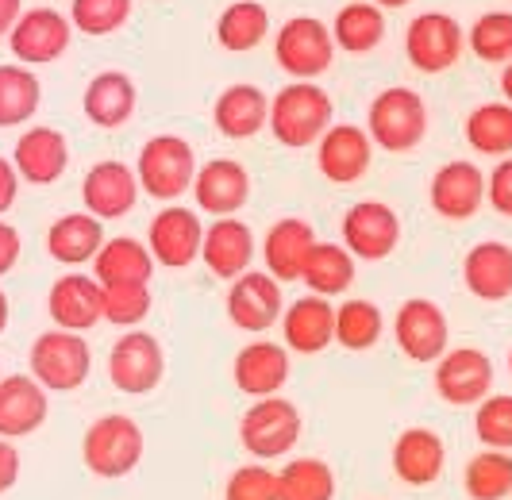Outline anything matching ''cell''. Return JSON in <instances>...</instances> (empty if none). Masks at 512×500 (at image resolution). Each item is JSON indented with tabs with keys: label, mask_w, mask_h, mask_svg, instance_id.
<instances>
[{
	"label": "cell",
	"mask_w": 512,
	"mask_h": 500,
	"mask_svg": "<svg viewBox=\"0 0 512 500\" xmlns=\"http://www.w3.org/2000/svg\"><path fill=\"white\" fill-rule=\"evenodd\" d=\"M212 124L224 139H255L270 127V97L258 85H228L212 104Z\"/></svg>",
	"instance_id": "obj_27"
},
{
	"label": "cell",
	"mask_w": 512,
	"mask_h": 500,
	"mask_svg": "<svg viewBox=\"0 0 512 500\" xmlns=\"http://www.w3.org/2000/svg\"><path fill=\"white\" fill-rule=\"evenodd\" d=\"M466 143L470 150L486 154V158H509L512 154V104L509 100H489L478 104L466 116Z\"/></svg>",
	"instance_id": "obj_36"
},
{
	"label": "cell",
	"mask_w": 512,
	"mask_h": 500,
	"mask_svg": "<svg viewBox=\"0 0 512 500\" xmlns=\"http://www.w3.org/2000/svg\"><path fill=\"white\" fill-rule=\"evenodd\" d=\"M20 170H16V162L12 158H0V220H4V212H12V204L20 197Z\"/></svg>",
	"instance_id": "obj_49"
},
{
	"label": "cell",
	"mask_w": 512,
	"mask_h": 500,
	"mask_svg": "<svg viewBox=\"0 0 512 500\" xmlns=\"http://www.w3.org/2000/svg\"><path fill=\"white\" fill-rule=\"evenodd\" d=\"M366 131H370V139H374L378 150L409 154L428 135V104H424V97L416 89H405V85L382 89L378 97L370 100Z\"/></svg>",
	"instance_id": "obj_4"
},
{
	"label": "cell",
	"mask_w": 512,
	"mask_h": 500,
	"mask_svg": "<svg viewBox=\"0 0 512 500\" xmlns=\"http://www.w3.org/2000/svg\"><path fill=\"white\" fill-rule=\"evenodd\" d=\"M378 8H405V4H412V0H374Z\"/></svg>",
	"instance_id": "obj_53"
},
{
	"label": "cell",
	"mask_w": 512,
	"mask_h": 500,
	"mask_svg": "<svg viewBox=\"0 0 512 500\" xmlns=\"http://www.w3.org/2000/svg\"><path fill=\"white\" fill-rule=\"evenodd\" d=\"M47 312L54 327L85 335L104 324V285L93 274H62L47 293Z\"/></svg>",
	"instance_id": "obj_20"
},
{
	"label": "cell",
	"mask_w": 512,
	"mask_h": 500,
	"mask_svg": "<svg viewBox=\"0 0 512 500\" xmlns=\"http://www.w3.org/2000/svg\"><path fill=\"white\" fill-rule=\"evenodd\" d=\"M201 262L208 266L212 277L235 281L239 274H247L251 262H255V231L243 224V220H235V216H216L205 227Z\"/></svg>",
	"instance_id": "obj_25"
},
{
	"label": "cell",
	"mask_w": 512,
	"mask_h": 500,
	"mask_svg": "<svg viewBox=\"0 0 512 500\" xmlns=\"http://www.w3.org/2000/svg\"><path fill=\"white\" fill-rule=\"evenodd\" d=\"M143 454H147V435L124 412L97 416L81 435V462L101 481H120V477L135 474Z\"/></svg>",
	"instance_id": "obj_1"
},
{
	"label": "cell",
	"mask_w": 512,
	"mask_h": 500,
	"mask_svg": "<svg viewBox=\"0 0 512 500\" xmlns=\"http://www.w3.org/2000/svg\"><path fill=\"white\" fill-rule=\"evenodd\" d=\"M436 393L451 408H474L493 393V362L478 347H447L436 362Z\"/></svg>",
	"instance_id": "obj_15"
},
{
	"label": "cell",
	"mask_w": 512,
	"mask_h": 500,
	"mask_svg": "<svg viewBox=\"0 0 512 500\" xmlns=\"http://www.w3.org/2000/svg\"><path fill=\"white\" fill-rule=\"evenodd\" d=\"M359 258L343 243H312L305 258V270H301V281L308 285V293H320V297H343L351 285H355V266Z\"/></svg>",
	"instance_id": "obj_33"
},
{
	"label": "cell",
	"mask_w": 512,
	"mask_h": 500,
	"mask_svg": "<svg viewBox=\"0 0 512 500\" xmlns=\"http://www.w3.org/2000/svg\"><path fill=\"white\" fill-rule=\"evenodd\" d=\"M154 266L158 262L147 243L120 235V239H104V247L93 258V277L101 285H151Z\"/></svg>",
	"instance_id": "obj_32"
},
{
	"label": "cell",
	"mask_w": 512,
	"mask_h": 500,
	"mask_svg": "<svg viewBox=\"0 0 512 500\" xmlns=\"http://www.w3.org/2000/svg\"><path fill=\"white\" fill-rule=\"evenodd\" d=\"M228 320L247 335H262L274 324H282L285 297H282V281L274 274H262V270H247L228 285Z\"/></svg>",
	"instance_id": "obj_11"
},
{
	"label": "cell",
	"mask_w": 512,
	"mask_h": 500,
	"mask_svg": "<svg viewBox=\"0 0 512 500\" xmlns=\"http://www.w3.org/2000/svg\"><path fill=\"white\" fill-rule=\"evenodd\" d=\"M224 500H278V474L270 470V462H251L231 470L224 485Z\"/></svg>",
	"instance_id": "obj_45"
},
{
	"label": "cell",
	"mask_w": 512,
	"mask_h": 500,
	"mask_svg": "<svg viewBox=\"0 0 512 500\" xmlns=\"http://www.w3.org/2000/svg\"><path fill=\"white\" fill-rule=\"evenodd\" d=\"M20 254H24V239H20V231L8 224V220H0V277H8L12 270H16Z\"/></svg>",
	"instance_id": "obj_48"
},
{
	"label": "cell",
	"mask_w": 512,
	"mask_h": 500,
	"mask_svg": "<svg viewBox=\"0 0 512 500\" xmlns=\"http://www.w3.org/2000/svg\"><path fill=\"white\" fill-rule=\"evenodd\" d=\"M428 200H432L436 216H443V220H455V224L474 220L482 212V204H486V174L466 158L443 162L432 174Z\"/></svg>",
	"instance_id": "obj_17"
},
{
	"label": "cell",
	"mask_w": 512,
	"mask_h": 500,
	"mask_svg": "<svg viewBox=\"0 0 512 500\" xmlns=\"http://www.w3.org/2000/svg\"><path fill=\"white\" fill-rule=\"evenodd\" d=\"M335 470L324 458H289L278 470V500H335Z\"/></svg>",
	"instance_id": "obj_40"
},
{
	"label": "cell",
	"mask_w": 512,
	"mask_h": 500,
	"mask_svg": "<svg viewBox=\"0 0 512 500\" xmlns=\"http://www.w3.org/2000/svg\"><path fill=\"white\" fill-rule=\"evenodd\" d=\"M104 247V220L93 212H70L47 227V254L58 266H85Z\"/></svg>",
	"instance_id": "obj_31"
},
{
	"label": "cell",
	"mask_w": 512,
	"mask_h": 500,
	"mask_svg": "<svg viewBox=\"0 0 512 500\" xmlns=\"http://www.w3.org/2000/svg\"><path fill=\"white\" fill-rule=\"evenodd\" d=\"M8 320H12V304H8V293L0 289V335L8 331Z\"/></svg>",
	"instance_id": "obj_51"
},
{
	"label": "cell",
	"mask_w": 512,
	"mask_h": 500,
	"mask_svg": "<svg viewBox=\"0 0 512 500\" xmlns=\"http://www.w3.org/2000/svg\"><path fill=\"white\" fill-rule=\"evenodd\" d=\"M393 335H397V347L405 358L428 366L439 362L447 347H451V324H447V312L439 308L436 300L428 297H409L397 308V320H393Z\"/></svg>",
	"instance_id": "obj_10"
},
{
	"label": "cell",
	"mask_w": 512,
	"mask_h": 500,
	"mask_svg": "<svg viewBox=\"0 0 512 500\" xmlns=\"http://www.w3.org/2000/svg\"><path fill=\"white\" fill-rule=\"evenodd\" d=\"M316 243V231L301 216H285L278 224H270L266 239H262V262L266 274H274L278 281H301L308 250Z\"/></svg>",
	"instance_id": "obj_30"
},
{
	"label": "cell",
	"mask_w": 512,
	"mask_h": 500,
	"mask_svg": "<svg viewBox=\"0 0 512 500\" xmlns=\"http://www.w3.org/2000/svg\"><path fill=\"white\" fill-rule=\"evenodd\" d=\"M486 200L497 216H509L512 220V154L509 158H497V166L486 177Z\"/></svg>",
	"instance_id": "obj_46"
},
{
	"label": "cell",
	"mask_w": 512,
	"mask_h": 500,
	"mask_svg": "<svg viewBox=\"0 0 512 500\" xmlns=\"http://www.w3.org/2000/svg\"><path fill=\"white\" fill-rule=\"evenodd\" d=\"M189 193L208 216H235L251 200V174L235 158H212L205 166H197Z\"/></svg>",
	"instance_id": "obj_22"
},
{
	"label": "cell",
	"mask_w": 512,
	"mask_h": 500,
	"mask_svg": "<svg viewBox=\"0 0 512 500\" xmlns=\"http://www.w3.org/2000/svg\"><path fill=\"white\" fill-rule=\"evenodd\" d=\"M466 50V31L447 12H420L405 31V54L412 70L420 74H443L451 70Z\"/></svg>",
	"instance_id": "obj_9"
},
{
	"label": "cell",
	"mask_w": 512,
	"mask_h": 500,
	"mask_svg": "<svg viewBox=\"0 0 512 500\" xmlns=\"http://www.w3.org/2000/svg\"><path fill=\"white\" fill-rule=\"evenodd\" d=\"M139 174L120 158H104L97 166H89V174L81 181V204L85 212H93L97 220H124L139 204Z\"/></svg>",
	"instance_id": "obj_16"
},
{
	"label": "cell",
	"mask_w": 512,
	"mask_h": 500,
	"mask_svg": "<svg viewBox=\"0 0 512 500\" xmlns=\"http://www.w3.org/2000/svg\"><path fill=\"white\" fill-rule=\"evenodd\" d=\"M282 343L289 354H324L335 343V304L320 293L293 300L282 312Z\"/></svg>",
	"instance_id": "obj_23"
},
{
	"label": "cell",
	"mask_w": 512,
	"mask_h": 500,
	"mask_svg": "<svg viewBox=\"0 0 512 500\" xmlns=\"http://www.w3.org/2000/svg\"><path fill=\"white\" fill-rule=\"evenodd\" d=\"M20 16H24V0H0V39L16 27Z\"/></svg>",
	"instance_id": "obj_50"
},
{
	"label": "cell",
	"mask_w": 512,
	"mask_h": 500,
	"mask_svg": "<svg viewBox=\"0 0 512 500\" xmlns=\"http://www.w3.org/2000/svg\"><path fill=\"white\" fill-rule=\"evenodd\" d=\"M139 104V89L124 70H104L85 85L81 108L89 116V124H97L101 131H116L135 116Z\"/></svg>",
	"instance_id": "obj_29"
},
{
	"label": "cell",
	"mask_w": 512,
	"mask_h": 500,
	"mask_svg": "<svg viewBox=\"0 0 512 500\" xmlns=\"http://www.w3.org/2000/svg\"><path fill=\"white\" fill-rule=\"evenodd\" d=\"M385 335V316L374 300L347 297L335 308V343L343 350H374Z\"/></svg>",
	"instance_id": "obj_35"
},
{
	"label": "cell",
	"mask_w": 512,
	"mask_h": 500,
	"mask_svg": "<svg viewBox=\"0 0 512 500\" xmlns=\"http://www.w3.org/2000/svg\"><path fill=\"white\" fill-rule=\"evenodd\" d=\"M501 97L512 104V58L505 62V70H501Z\"/></svg>",
	"instance_id": "obj_52"
},
{
	"label": "cell",
	"mask_w": 512,
	"mask_h": 500,
	"mask_svg": "<svg viewBox=\"0 0 512 500\" xmlns=\"http://www.w3.org/2000/svg\"><path fill=\"white\" fill-rule=\"evenodd\" d=\"M31 377L47 389V393H77L89 374H93V350L81 331L51 327L31 343Z\"/></svg>",
	"instance_id": "obj_5"
},
{
	"label": "cell",
	"mask_w": 512,
	"mask_h": 500,
	"mask_svg": "<svg viewBox=\"0 0 512 500\" xmlns=\"http://www.w3.org/2000/svg\"><path fill=\"white\" fill-rule=\"evenodd\" d=\"M20 470H24V462H20L16 439H4V435H0V497L16 489V481H20Z\"/></svg>",
	"instance_id": "obj_47"
},
{
	"label": "cell",
	"mask_w": 512,
	"mask_h": 500,
	"mask_svg": "<svg viewBox=\"0 0 512 500\" xmlns=\"http://www.w3.org/2000/svg\"><path fill=\"white\" fill-rule=\"evenodd\" d=\"M447 470V443L432 427H405L393 443V474L412 489L436 485Z\"/></svg>",
	"instance_id": "obj_24"
},
{
	"label": "cell",
	"mask_w": 512,
	"mask_h": 500,
	"mask_svg": "<svg viewBox=\"0 0 512 500\" xmlns=\"http://www.w3.org/2000/svg\"><path fill=\"white\" fill-rule=\"evenodd\" d=\"M332 39H335V47L347 50V54H370V50H378L385 39L382 8H378L374 0L343 4L332 24Z\"/></svg>",
	"instance_id": "obj_34"
},
{
	"label": "cell",
	"mask_w": 512,
	"mask_h": 500,
	"mask_svg": "<svg viewBox=\"0 0 512 500\" xmlns=\"http://www.w3.org/2000/svg\"><path fill=\"white\" fill-rule=\"evenodd\" d=\"M131 0H74L70 4V24L89 35V39H104L112 31L128 24Z\"/></svg>",
	"instance_id": "obj_42"
},
{
	"label": "cell",
	"mask_w": 512,
	"mask_h": 500,
	"mask_svg": "<svg viewBox=\"0 0 512 500\" xmlns=\"http://www.w3.org/2000/svg\"><path fill=\"white\" fill-rule=\"evenodd\" d=\"M462 281L466 289L486 304H501L512 297V247L486 239L478 247L466 250L462 258Z\"/></svg>",
	"instance_id": "obj_28"
},
{
	"label": "cell",
	"mask_w": 512,
	"mask_h": 500,
	"mask_svg": "<svg viewBox=\"0 0 512 500\" xmlns=\"http://www.w3.org/2000/svg\"><path fill=\"white\" fill-rule=\"evenodd\" d=\"M43 104V85L24 62L0 66V127L27 124Z\"/></svg>",
	"instance_id": "obj_38"
},
{
	"label": "cell",
	"mask_w": 512,
	"mask_h": 500,
	"mask_svg": "<svg viewBox=\"0 0 512 500\" xmlns=\"http://www.w3.org/2000/svg\"><path fill=\"white\" fill-rule=\"evenodd\" d=\"M293 374V358L285 343H270V339H255L235 354L231 362V377H235V389L243 397H274L282 393L285 381Z\"/></svg>",
	"instance_id": "obj_19"
},
{
	"label": "cell",
	"mask_w": 512,
	"mask_h": 500,
	"mask_svg": "<svg viewBox=\"0 0 512 500\" xmlns=\"http://www.w3.org/2000/svg\"><path fill=\"white\" fill-rule=\"evenodd\" d=\"M301 431H305L301 408L282 393H274V397H258L243 412L239 443L258 462H278V458H289V450H297Z\"/></svg>",
	"instance_id": "obj_3"
},
{
	"label": "cell",
	"mask_w": 512,
	"mask_h": 500,
	"mask_svg": "<svg viewBox=\"0 0 512 500\" xmlns=\"http://www.w3.org/2000/svg\"><path fill=\"white\" fill-rule=\"evenodd\" d=\"M266 35H270V12L258 0H235L216 20V43L231 54H247V50L262 47Z\"/></svg>",
	"instance_id": "obj_37"
},
{
	"label": "cell",
	"mask_w": 512,
	"mask_h": 500,
	"mask_svg": "<svg viewBox=\"0 0 512 500\" xmlns=\"http://www.w3.org/2000/svg\"><path fill=\"white\" fill-rule=\"evenodd\" d=\"M509 377H512V347H509Z\"/></svg>",
	"instance_id": "obj_54"
},
{
	"label": "cell",
	"mask_w": 512,
	"mask_h": 500,
	"mask_svg": "<svg viewBox=\"0 0 512 500\" xmlns=\"http://www.w3.org/2000/svg\"><path fill=\"white\" fill-rule=\"evenodd\" d=\"M274 58L293 81H316L320 74L332 70L335 39L332 27L316 16H293L278 27L274 39Z\"/></svg>",
	"instance_id": "obj_7"
},
{
	"label": "cell",
	"mask_w": 512,
	"mask_h": 500,
	"mask_svg": "<svg viewBox=\"0 0 512 500\" xmlns=\"http://www.w3.org/2000/svg\"><path fill=\"white\" fill-rule=\"evenodd\" d=\"M51 416V393L31 374L0 377V435L4 439H27Z\"/></svg>",
	"instance_id": "obj_21"
},
{
	"label": "cell",
	"mask_w": 512,
	"mask_h": 500,
	"mask_svg": "<svg viewBox=\"0 0 512 500\" xmlns=\"http://www.w3.org/2000/svg\"><path fill=\"white\" fill-rule=\"evenodd\" d=\"M462 489L470 500H509L512 497V454L509 450H478L466 470H462Z\"/></svg>",
	"instance_id": "obj_39"
},
{
	"label": "cell",
	"mask_w": 512,
	"mask_h": 500,
	"mask_svg": "<svg viewBox=\"0 0 512 500\" xmlns=\"http://www.w3.org/2000/svg\"><path fill=\"white\" fill-rule=\"evenodd\" d=\"M332 97L316 81H289L270 100V131L289 150L316 147L332 127Z\"/></svg>",
	"instance_id": "obj_2"
},
{
	"label": "cell",
	"mask_w": 512,
	"mask_h": 500,
	"mask_svg": "<svg viewBox=\"0 0 512 500\" xmlns=\"http://www.w3.org/2000/svg\"><path fill=\"white\" fill-rule=\"evenodd\" d=\"M135 174H139V185H143L147 197L162 200V204H174V200H181L193 189L197 154H193V147L181 135H154L139 150Z\"/></svg>",
	"instance_id": "obj_6"
},
{
	"label": "cell",
	"mask_w": 512,
	"mask_h": 500,
	"mask_svg": "<svg viewBox=\"0 0 512 500\" xmlns=\"http://www.w3.org/2000/svg\"><path fill=\"white\" fill-rule=\"evenodd\" d=\"M343 247L359 262H385L401 247V216L385 200H359L343 216Z\"/></svg>",
	"instance_id": "obj_12"
},
{
	"label": "cell",
	"mask_w": 512,
	"mask_h": 500,
	"mask_svg": "<svg viewBox=\"0 0 512 500\" xmlns=\"http://www.w3.org/2000/svg\"><path fill=\"white\" fill-rule=\"evenodd\" d=\"M147 247H151L154 262L166 270H185L201 258L205 247V224L193 208L185 204H166L158 216L151 220L147 231Z\"/></svg>",
	"instance_id": "obj_14"
},
{
	"label": "cell",
	"mask_w": 512,
	"mask_h": 500,
	"mask_svg": "<svg viewBox=\"0 0 512 500\" xmlns=\"http://www.w3.org/2000/svg\"><path fill=\"white\" fill-rule=\"evenodd\" d=\"M374 162V139L366 127L332 124L316 143V166L332 185H355Z\"/></svg>",
	"instance_id": "obj_18"
},
{
	"label": "cell",
	"mask_w": 512,
	"mask_h": 500,
	"mask_svg": "<svg viewBox=\"0 0 512 500\" xmlns=\"http://www.w3.org/2000/svg\"><path fill=\"white\" fill-rule=\"evenodd\" d=\"M166 377V350L158 343V335L131 327L124 331L112 350H108V381L112 389L128 393V397H143L154 393Z\"/></svg>",
	"instance_id": "obj_8"
},
{
	"label": "cell",
	"mask_w": 512,
	"mask_h": 500,
	"mask_svg": "<svg viewBox=\"0 0 512 500\" xmlns=\"http://www.w3.org/2000/svg\"><path fill=\"white\" fill-rule=\"evenodd\" d=\"M474 435L482 447L512 450V393H489L474 404Z\"/></svg>",
	"instance_id": "obj_43"
},
{
	"label": "cell",
	"mask_w": 512,
	"mask_h": 500,
	"mask_svg": "<svg viewBox=\"0 0 512 500\" xmlns=\"http://www.w3.org/2000/svg\"><path fill=\"white\" fill-rule=\"evenodd\" d=\"M154 308L151 285H104V324L139 327Z\"/></svg>",
	"instance_id": "obj_44"
},
{
	"label": "cell",
	"mask_w": 512,
	"mask_h": 500,
	"mask_svg": "<svg viewBox=\"0 0 512 500\" xmlns=\"http://www.w3.org/2000/svg\"><path fill=\"white\" fill-rule=\"evenodd\" d=\"M466 47L474 50V58H482L489 66H505L512 58V12H486L470 24Z\"/></svg>",
	"instance_id": "obj_41"
},
{
	"label": "cell",
	"mask_w": 512,
	"mask_h": 500,
	"mask_svg": "<svg viewBox=\"0 0 512 500\" xmlns=\"http://www.w3.org/2000/svg\"><path fill=\"white\" fill-rule=\"evenodd\" d=\"M12 162L27 185H54L70 166V143L54 127H27L16 139Z\"/></svg>",
	"instance_id": "obj_26"
},
{
	"label": "cell",
	"mask_w": 512,
	"mask_h": 500,
	"mask_svg": "<svg viewBox=\"0 0 512 500\" xmlns=\"http://www.w3.org/2000/svg\"><path fill=\"white\" fill-rule=\"evenodd\" d=\"M74 39V24L70 16H62L58 8H27L16 20V27L8 31V47L12 58L24 66H47L58 62Z\"/></svg>",
	"instance_id": "obj_13"
},
{
	"label": "cell",
	"mask_w": 512,
	"mask_h": 500,
	"mask_svg": "<svg viewBox=\"0 0 512 500\" xmlns=\"http://www.w3.org/2000/svg\"><path fill=\"white\" fill-rule=\"evenodd\" d=\"M0 377H4V366H0Z\"/></svg>",
	"instance_id": "obj_55"
}]
</instances>
